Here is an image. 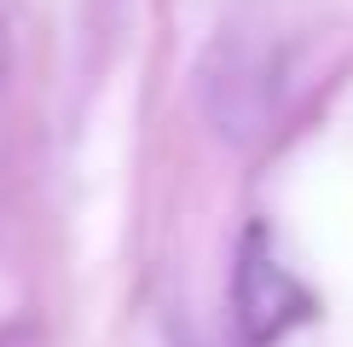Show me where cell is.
I'll return each mask as SVG.
<instances>
[{
  "label": "cell",
  "instance_id": "6da1fadb",
  "mask_svg": "<svg viewBox=\"0 0 353 347\" xmlns=\"http://www.w3.org/2000/svg\"><path fill=\"white\" fill-rule=\"evenodd\" d=\"M232 307H238V336L249 347H272L278 336H290L296 324L313 318V295H307V284L278 260L267 226L243 231L238 278H232Z\"/></svg>",
  "mask_w": 353,
  "mask_h": 347
},
{
  "label": "cell",
  "instance_id": "7a4b0ae2",
  "mask_svg": "<svg viewBox=\"0 0 353 347\" xmlns=\"http://www.w3.org/2000/svg\"><path fill=\"white\" fill-rule=\"evenodd\" d=\"M0 347H47V336L29 318H12V324H0Z\"/></svg>",
  "mask_w": 353,
  "mask_h": 347
},
{
  "label": "cell",
  "instance_id": "3957f363",
  "mask_svg": "<svg viewBox=\"0 0 353 347\" xmlns=\"http://www.w3.org/2000/svg\"><path fill=\"white\" fill-rule=\"evenodd\" d=\"M157 347H185V341L174 336V330H157Z\"/></svg>",
  "mask_w": 353,
  "mask_h": 347
}]
</instances>
